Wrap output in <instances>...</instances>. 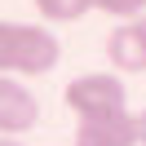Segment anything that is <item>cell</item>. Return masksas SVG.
Wrapping results in <instances>:
<instances>
[{
	"instance_id": "4",
	"label": "cell",
	"mask_w": 146,
	"mask_h": 146,
	"mask_svg": "<svg viewBox=\"0 0 146 146\" xmlns=\"http://www.w3.org/2000/svg\"><path fill=\"white\" fill-rule=\"evenodd\" d=\"M106 62L115 66L119 75L146 71V22L142 18H124L106 36Z\"/></svg>"
},
{
	"instance_id": "9",
	"label": "cell",
	"mask_w": 146,
	"mask_h": 146,
	"mask_svg": "<svg viewBox=\"0 0 146 146\" xmlns=\"http://www.w3.org/2000/svg\"><path fill=\"white\" fill-rule=\"evenodd\" d=\"M0 146H22V142H13V137H0Z\"/></svg>"
},
{
	"instance_id": "6",
	"label": "cell",
	"mask_w": 146,
	"mask_h": 146,
	"mask_svg": "<svg viewBox=\"0 0 146 146\" xmlns=\"http://www.w3.org/2000/svg\"><path fill=\"white\" fill-rule=\"evenodd\" d=\"M44 22H80L93 9V0H31Z\"/></svg>"
},
{
	"instance_id": "10",
	"label": "cell",
	"mask_w": 146,
	"mask_h": 146,
	"mask_svg": "<svg viewBox=\"0 0 146 146\" xmlns=\"http://www.w3.org/2000/svg\"><path fill=\"white\" fill-rule=\"evenodd\" d=\"M142 22H146V13H142Z\"/></svg>"
},
{
	"instance_id": "3",
	"label": "cell",
	"mask_w": 146,
	"mask_h": 146,
	"mask_svg": "<svg viewBox=\"0 0 146 146\" xmlns=\"http://www.w3.org/2000/svg\"><path fill=\"white\" fill-rule=\"evenodd\" d=\"M40 102L18 75H0V137H18L27 128H36Z\"/></svg>"
},
{
	"instance_id": "1",
	"label": "cell",
	"mask_w": 146,
	"mask_h": 146,
	"mask_svg": "<svg viewBox=\"0 0 146 146\" xmlns=\"http://www.w3.org/2000/svg\"><path fill=\"white\" fill-rule=\"evenodd\" d=\"M62 44L40 22H5L0 18V75H44L58 66Z\"/></svg>"
},
{
	"instance_id": "5",
	"label": "cell",
	"mask_w": 146,
	"mask_h": 146,
	"mask_svg": "<svg viewBox=\"0 0 146 146\" xmlns=\"http://www.w3.org/2000/svg\"><path fill=\"white\" fill-rule=\"evenodd\" d=\"M75 146H137V124L128 111L115 119H89L75 128Z\"/></svg>"
},
{
	"instance_id": "8",
	"label": "cell",
	"mask_w": 146,
	"mask_h": 146,
	"mask_svg": "<svg viewBox=\"0 0 146 146\" xmlns=\"http://www.w3.org/2000/svg\"><path fill=\"white\" fill-rule=\"evenodd\" d=\"M133 124H137V146H146V111H133Z\"/></svg>"
},
{
	"instance_id": "7",
	"label": "cell",
	"mask_w": 146,
	"mask_h": 146,
	"mask_svg": "<svg viewBox=\"0 0 146 146\" xmlns=\"http://www.w3.org/2000/svg\"><path fill=\"white\" fill-rule=\"evenodd\" d=\"M93 9H102V13H111V18H142L146 13V0H93Z\"/></svg>"
},
{
	"instance_id": "2",
	"label": "cell",
	"mask_w": 146,
	"mask_h": 146,
	"mask_svg": "<svg viewBox=\"0 0 146 146\" xmlns=\"http://www.w3.org/2000/svg\"><path fill=\"white\" fill-rule=\"evenodd\" d=\"M62 102L80 124L89 119H115L128 111V93L119 84V71H89V75H75L71 84L62 89Z\"/></svg>"
}]
</instances>
